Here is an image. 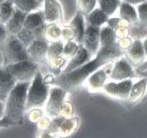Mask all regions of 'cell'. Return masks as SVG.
Instances as JSON below:
<instances>
[{
    "instance_id": "cell-27",
    "label": "cell",
    "mask_w": 147,
    "mask_h": 138,
    "mask_svg": "<svg viewBox=\"0 0 147 138\" xmlns=\"http://www.w3.org/2000/svg\"><path fill=\"white\" fill-rule=\"evenodd\" d=\"M121 2V0H98L97 4L103 12L108 16H111L117 11Z\"/></svg>"
},
{
    "instance_id": "cell-30",
    "label": "cell",
    "mask_w": 147,
    "mask_h": 138,
    "mask_svg": "<svg viewBox=\"0 0 147 138\" xmlns=\"http://www.w3.org/2000/svg\"><path fill=\"white\" fill-rule=\"evenodd\" d=\"M14 11H15V7H14L13 0H6V1L1 2L0 3V12L2 15V23L5 24L13 15Z\"/></svg>"
},
{
    "instance_id": "cell-39",
    "label": "cell",
    "mask_w": 147,
    "mask_h": 138,
    "mask_svg": "<svg viewBox=\"0 0 147 138\" xmlns=\"http://www.w3.org/2000/svg\"><path fill=\"white\" fill-rule=\"evenodd\" d=\"M133 38L131 36H126V37H122V38H117L116 39V44L118 45L120 49L122 51L125 52L127 49L130 48V46L133 43Z\"/></svg>"
},
{
    "instance_id": "cell-10",
    "label": "cell",
    "mask_w": 147,
    "mask_h": 138,
    "mask_svg": "<svg viewBox=\"0 0 147 138\" xmlns=\"http://www.w3.org/2000/svg\"><path fill=\"white\" fill-rule=\"evenodd\" d=\"M49 42L45 39H35L27 47V53L29 59L37 64L46 63L47 64V50Z\"/></svg>"
},
{
    "instance_id": "cell-24",
    "label": "cell",
    "mask_w": 147,
    "mask_h": 138,
    "mask_svg": "<svg viewBox=\"0 0 147 138\" xmlns=\"http://www.w3.org/2000/svg\"><path fill=\"white\" fill-rule=\"evenodd\" d=\"M62 27L59 23H49L46 24L44 32V39L49 43L56 42V41L62 40L61 35Z\"/></svg>"
},
{
    "instance_id": "cell-45",
    "label": "cell",
    "mask_w": 147,
    "mask_h": 138,
    "mask_svg": "<svg viewBox=\"0 0 147 138\" xmlns=\"http://www.w3.org/2000/svg\"><path fill=\"white\" fill-rule=\"evenodd\" d=\"M5 117V102L0 100V119Z\"/></svg>"
},
{
    "instance_id": "cell-13",
    "label": "cell",
    "mask_w": 147,
    "mask_h": 138,
    "mask_svg": "<svg viewBox=\"0 0 147 138\" xmlns=\"http://www.w3.org/2000/svg\"><path fill=\"white\" fill-rule=\"evenodd\" d=\"M126 58L133 66L137 67L146 60V54L144 51L143 42L140 39H135L129 49L125 51Z\"/></svg>"
},
{
    "instance_id": "cell-34",
    "label": "cell",
    "mask_w": 147,
    "mask_h": 138,
    "mask_svg": "<svg viewBox=\"0 0 147 138\" xmlns=\"http://www.w3.org/2000/svg\"><path fill=\"white\" fill-rule=\"evenodd\" d=\"M63 120H64V117H61V116L53 117V118L51 119L50 126L47 129V131H45V133H48L51 137H56L57 132H58V130H59V127Z\"/></svg>"
},
{
    "instance_id": "cell-32",
    "label": "cell",
    "mask_w": 147,
    "mask_h": 138,
    "mask_svg": "<svg viewBox=\"0 0 147 138\" xmlns=\"http://www.w3.org/2000/svg\"><path fill=\"white\" fill-rule=\"evenodd\" d=\"M80 44L77 43L75 40L73 41H67V42L64 43L63 47V52H62V56H64L65 58L70 59L78 52L79 50Z\"/></svg>"
},
{
    "instance_id": "cell-31",
    "label": "cell",
    "mask_w": 147,
    "mask_h": 138,
    "mask_svg": "<svg viewBox=\"0 0 147 138\" xmlns=\"http://www.w3.org/2000/svg\"><path fill=\"white\" fill-rule=\"evenodd\" d=\"M98 0H77L78 12L82 13L84 16H87L90 12L95 9Z\"/></svg>"
},
{
    "instance_id": "cell-42",
    "label": "cell",
    "mask_w": 147,
    "mask_h": 138,
    "mask_svg": "<svg viewBox=\"0 0 147 138\" xmlns=\"http://www.w3.org/2000/svg\"><path fill=\"white\" fill-rule=\"evenodd\" d=\"M8 32L5 28V24L0 23V46L5 42V40L8 37Z\"/></svg>"
},
{
    "instance_id": "cell-12",
    "label": "cell",
    "mask_w": 147,
    "mask_h": 138,
    "mask_svg": "<svg viewBox=\"0 0 147 138\" xmlns=\"http://www.w3.org/2000/svg\"><path fill=\"white\" fill-rule=\"evenodd\" d=\"M43 12H44L46 24H60L63 20L61 4L57 0H44V2H43Z\"/></svg>"
},
{
    "instance_id": "cell-17",
    "label": "cell",
    "mask_w": 147,
    "mask_h": 138,
    "mask_svg": "<svg viewBox=\"0 0 147 138\" xmlns=\"http://www.w3.org/2000/svg\"><path fill=\"white\" fill-rule=\"evenodd\" d=\"M119 17L129 22L130 27H137L139 26L138 13L134 5L126 1H122L119 6Z\"/></svg>"
},
{
    "instance_id": "cell-1",
    "label": "cell",
    "mask_w": 147,
    "mask_h": 138,
    "mask_svg": "<svg viewBox=\"0 0 147 138\" xmlns=\"http://www.w3.org/2000/svg\"><path fill=\"white\" fill-rule=\"evenodd\" d=\"M125 54L124 51L118 47L116 42L105 47H100L96 56L83 64L82 66L67 73H60L56 76V83L67 91L76 89L85 82L89 76L101 67L115 61Z\"/></svg>"
},
{
    "instance_id": "cell-9",
    "label": "cell",
    "mask_w": 147,
    "mask_h": 138,
    "mask_svg": "<svg viewBox=\"0 0 147 138\" xmlns=\"http://www.w3.org/2000/svg\"><path fill=\"white\" fill-rule=\"evenodd\" d=\"M113 66V65H112ZM111 63H108L105 66L101 67L95 72H93L90 76L85 80V83L87 85V88L90 92H98L103 89L109 75H110L111 69Z\"/></svg>"
},
{
    "instance_id": "cell-14",
    "label": "cell",
    "mask_w": 147,
    "mask_h": 138,
    "mask_svg": "<svg viewBox=\"0 0 147 138\" xmlns=\"http://www.w3.org/2000/svg\"><path fill=\"white\" fill-rule=\"evenodd\" d=\"M92 57L93 56L91 55V53L89 52L87 49L82 44H80L78 52L76 53L72 58H70L69 60H68L65 68L63 69V71H62L61 73H67V72H70V71H72V70L82 66V65L85 64L86 62H88L89 60H91Z\"/></svg>"
},
{
    "instance_id": "cell-37",
    "label": "cell",
    "mask_w": 147,
    "mask_h": 138,
    "mask_svg": "<svg viewBox=\"0 0 147 138\" xmlns=\"http://www.w3.org/2000/svg\"><path fill=\"white\" fill-rule=\"evenodd\" d=\"M106 24L110 26V27L112 28L113 30H114L115 28H118V27H129L130 28L129 22H127L126 20L122 19L121 17L109 18Z\"/></svg>"
},
{
    "instance_id": "cell-11",
    "label": "cell",
    "mask_w": 147,
    "mask_h": 138,
    "mask_svg": "<svg viewBox=\"0 0 147 138\" xmlns=\"http://www.w3.org/2000/svg\"><path fill=\"white\" fill-rule=\"evenodd\" d=\"M82 45L91 53L92 56H95L100 49V28L90 25L86 26Z\"/></svg>"
},
{
    "instance_id": "cell-21",
    "label": "cell",
    "mask_w": 147,
    "mask_h": 138,
    "mask_svg": "<svg viewBox=\"0 0 147 138\" xmlns=\"http://www.w3.org/2000/svg\"><path fill=\"white\" fill-rule=\"evenodd\" d=\"M109 16L105 12H103L100 8H95L92 12L85 16V21L87 25L101 28L104 24L107 23Z\"/></svg>"
},
{
    "instance_id": "cell-35",
    "label": "cell",
    "mask_w": 147,
    "mask_h": 138,
    "mask_svg": "<svg viewBox=\"0 0 147 138\" xmlns=\"http://www.w3.org/2000/svg\"><path fill=\"white\" fill-rule=\"evenodd\" d=\"M58 116L64 117V118H69L74 116V105L71 101L65 100L62 106L60 107Z\"/></svg>"
},
{
    "instance_id": "cell-50",
    "label": "cell",
    "mask_w": 147,
    "mask_h": 138,
    "mask_svg": "<svg viewBox=\"0 0 147 138\" xmlns=\"http://www.w3.org/2000/svg\"><path fill=\"white\" fill-rule=\"evenodd\" d=\"M0 23H2V15H1V12H0Z\"/></svg>"
},
{
    "instance_id": "cell-8",
    "label": "cell",
    "mask_w": 147,
    "mask_h": 138,
    "mask_svg": "<svg viewBox=\"0 0 147 138\" xmlns=\"http://www.w3.org/2000/svg\"><path fill=\"white\" fill-rule=\"evenodd\" d=\"M136 76L135 70L133 68V65L129 62L126 57L121 56L114 61L112 69H111L109 79L113 81H121L125 79H133Z\"/></svg>"
},
{
    "instance_id": "cell-36",
    "label": "cell",
    "mask_w": 147,
    "mask_h": 138,
    "mask_svg": "<svg viewBox=\"0 0 147 138\" xmlns=\"http://www.w3.org/2000/svg\"><path fill=\"white\" fill-rule=\"evenodd\" d=\"M27 112H28V114H27L28 120L33 123H36L39 119L42 118L45 115V111H43V109L40 108V107H35V108H32V109H30V110H28Z\"/></svg>"
},
{
    "instance_id": "cell-3",
    "label": "cell",
    "mask_w": 147,
    "mask_h": 138,
    "mask_svg": "<svg viewBox=\"0 0 147 138\" xmlns=\"http://www.w3.org/2000/svg\"><path fill=\"white\" fill-rule=\"evenodd\" d=\"M49 85H47L43 79V75L40 71L36 73L32 81L30 82L27 91V101H26V111L35 107L42 108L47 102L49 96Z\"/></svg>"
},
{
    "instance_id": "cell-41",
    "label": "cell",
    "mask_w": 147,
    "mask_h": 138,
    "mask_svg": "<svg viewBox=\"0 0 147 138\" xmlns=\"http://www.w3.org/2000/svg\"><path fill=\"white\" fill-rule=\"evenodd\" d=\"M116 38H122V37L130 36V28L129 27H118L114 29Z\"/></svg>"
},
{
    "instance_id": "cell-22",
    "label": "cell",
    "mask_w": 147,
    "mask_h": 138,
    "mask_svg": "<svg viewBox=\"0 0 147 138\" xmlns=\"http://www.w3.org/2000/svg\"><path fill=\"white\" fill-rule=\"evenodd\" d=\"M146 90H147V78L142 77L139 81L133 83V85L131 87V91H130L129 99L128 100L131 102L139 101L145 95Z\"/></svg>"
},
{
    "instance_id": "cell-48",
    "label": "cell",
    "mask_w": 147,
    "mask_h": 138,
    "mask_svg": "<svg viewBox=\"0 0 147 138\" xmlns=\"http://www.w3.org/2000/svg\"><path fill=\"white\" fill-rule=\"evenodd\" d=\"M143 47H144V51H145V54H146V58H147V37H145L143 40ZM147 60V59H146Z\"/></svg>"
},
{
    "instance_id": "cell-44",
    "label": "cell",
    "mask_w": 147,
    "mask_h": 138,
    "mask_svg": "<svg viewBox=\"0 0 147 138\" xmlns=\"http://www.w3.org/2000/svg\"><path fill=\"white\" fill-rule=\"evenodd\" d=\"M43 79H44V82L47 84V85H50V84H52L53 82L56 80L54 76H53V74H47L46 76L43 77Z\"/></svg>"
},
{
    "instance_id": "cell-40",
    "label": "cell",
    "mask_w": 147,
    "mask_h": 138,
    "mask_svg": "<svg viewBox=\"0 0 147 138\" xmlns=\"http://www.w3.org/2000/svg\"><path fill=\"white\" fill-rule=\"evenodd\" d=\"M51 119H52V118L48 117L47 115H44V116H43L42 118H40L36 122L37 128H38L40 131H42V132H45V131H47V129H48L49 126H50Z\"/></svg>"
},
{
    "instance_id": "cell-7",
    "label": "cell",
    "mask_w": 147,
    "mask_h": 138,
    "mask_svg": "<svg viewBox=\"0 0 147 138\" xmlns=\"http://www.w3.org/2000/svg\"><path fill=\"white\" fill-rule=\"evenodd\" d=\"M133 85V80L131 78L121 81H110L106 82L103 87V92L111 97L118 98L121 100L129 99L131 87Z\"/></svg>"
},
{
    "instance_id": "cell-23",
    "label": "cell",
    "mask_w": 147,
    "mask_h": 138,
    "mask_svg": "<svg viewBox=\"0 0 147 138\" xmlns=\"http://www.w3.org/2000/svg\"><path fill=\"white\" fill-rule=\"evenodd\" d=\"M14 7L25 13L37 11L43 7V2L39 0H13Z\"/></svg>"
},
{
    "instance_id": "cell-28",
    "label": "cell",
    "mask_w": 147,
    "mask_h": 138,
    "mask_svg": "<svg viewBox=\"0 0 147 138\" xmlns=\"http://www.w3.org/2000/svg\"><path fill=\"white\" fill-rule=\"evenodd\" d=\"M68 60H69V59L65 58V57L61 55V56H58V57H56V58L52 59L51 61H49V62H47V66H48L49 70H50L53 74H55V75L57 76L63 71L64 68H65Z\"/></svg>"
},
{
    "instance_id": "cell-46",
    "label": "cell",
    "mask_w": 147,
    "mask_h": 138,
    "mask_svg": "<svg viewBox=\"0 0 147 138\" xmlns=\"http://www.w3.org/2000/svg\"><path fill=\"white\" fill-rule=\"evenodd\" d=\"M123 1L128 2V3L132 4V5H134V6H137L138 4H140V3H143V2L147 1V0H123Z\"/></svg>"
},
{
    "instance_id": "cell-47",
    "label": "cell",
    "mask_w": 147,
    "mask_h": 138,
    "mask_svg": "<svg viewBox=\"0 0 147 138\" xmlns=\"http://www.w3.org/2000/svg\"><path fill=\"white\" fill-rule=\"evenodd\" d=\"M136 71H143V70H147V60L144 61L142 64H140L139 66L135 67Z\"/></svg>"
},
{
    "instance_id": "cell-16",
    "label": "cell",
    "mask_w": 147,
    "mask_h": 138,
    "mask_svg": "<svg viewBox=\"0 0 147 138\" xmlns=\"http://www.w3.org/2000/svg\"><path fill=\"white\" fill-rule=\"evenodd\" d=\"M26 16H27V13L15 8V11H14L13 15L5 23V28L7 30L8 34H12V35L17 34L24 27V22H25Z\"/></svg>"
},
{
    "instance_id": "cell-52",
    "label": "cell",
    "mask_w": 147,
    "mask_h": 138,
    "mask_svg": "<svg viewBox=\"0 0 147 138\" xmlns=\"http://www.w3.org/2000/svg\"><path fill=\"white\" fill-rule=\"evenodd\" d=\"M39 1H42V2H44V0H39Z\"/></svg>"
},
{
    "instance_id": "cell-18",
    "label": "cell",
    "mask_w": 147,
    "mask_h": 138,
    "mask_svg": "<svg viewBox=\"0 0 147 138\" xmlns=\"http://www.w3.org/2000/svg\"><path fill=\"white\" fill-rule=\"evenodd\" d=\"M78 126H79V118L78 117H69L64 118L61 125L59 127V130L57 132L56 137H69L76 132Z\"/></svg>"
},
{
    "instance_id": "cell-20",
    "label": "cell",
    "mask_w": 147,
    "mask_h": 138,
    "mask_svg": "<svg viewBox=\"0 0 147 138\" xmlns=\"http://www.w3.org/2000/svg\"><path fill=\"white\" fill-rule=\"evenodd\" d=\"M85 16L82 13L77 11L76 15L73 17V19L71 20V22L69 23V25L73 28L74 32H75V41L79 44H82L83 42V37H84V33H85Z\"/></svg>"
},
{
    "instance_id": "cell-6",
    "label": "cell",
    "mask_w": 147,
    "mask_h": 138,
    "mask_svg": "<svg viewBox=\"0 0 147 138\" xmlns=\"http://www.w3.org/2000/svg\"><path fill=\"white\" fill-rule=\"evenodd\" d=\"M68 96V91L60 86L51 87L49 90V96L45 104V115L50 118L58 116L60 107L64 103Z\"/></svg>"
},
{
    "instance_id": "cell-29",
    "label": "cell",
    "mask_w": 147,
    "mask_h": 138,
    "mask_svg": "<svg viewBox=\"0 0 147 138\" xmlns=\"http://www.w3.org/2000/svg\"><path fill=\"white\" fill-rule=\"evenodd\" d=\"M64 41L59 40L56 42L49 43L48 50H47V62L51 61L52 59L56 58L58 56H61L62 52H63V47H64Z\"/></svg>"
},
{
    "instance_id": "cell-38",
    "label": "cell",
    "mask_w": 147,
    "mask_h": 138,
    "mask_svg": "<svg viewBox=\"0 0 147 138\" xmlns=\"http://www.w3.org/2000/svg\"><path fill=\"white\" fill-rule=\"evenodd\" d=\"M61 35H62V40H63L64 42L75 40V32H74L73 28L70 25L62 26Z\"/></svg>"
},
{
    "instance_id": "cell-43",
    "label": "cell",
    "mask_w": 147,
    "mask_h": 138,
    "mask_svg": "<svg viewBox=\"0 0 147 138\" xmlns=\"http://www.w3.org/2000/svg\"><path fill=\"white\" fill-rule=\"evenodd\" d=\"M12 125H13V123H12L10 120H8L6 117L0 119V129L1 128H7V127L12 126Z\"/></svg>"
},
{
    "instance_id": "cell-33",
    "label": "cell",
    "mask_w": 147,
    "mask_h": 138,
    "mask_svg": "<svg viewBox=\"0 0 147 138\" xmlns=\"http://www.w3.org/2000/svg\"><path fill=\"white\" fill-rule=\"evenodd\" d=\"M16 36H17V38L19 39L26 47L29 46L31 43L35 40V36H34L33 31H31V30L27 29V28H25V27L22 28V29L16 34Z\"/></svg>"
},
{
    "instance_id": "cell-51",
    "label": "cell",
    "mask_w": 147,
    "mask_h": 138,
    "mask_svg": "<svg viewBox=\"0 0 147 138\" xmlns=\"http://www.w3.org/2000/svg\"><path fill=\"white\" fill-rule=\"evenodd\" d=\"M3 1H6V0H0V3H1V2H3Z\"/></svg>"
},
{
    "instance_id": "cell-2",
    "label": "cell",
    "mask_w": 147,
    "mask_h": 138,
    "mask_svg": "<svg viewBox=\"0 0 147 138\" xmlns=\"http://www.w3.org/2000/svg\"><path fill=\"white\" fill-rule=\"evenodd\" d=\"M30 82H17L5 101V117L11 121L13 125L23 122Z\"/></svg>"
},
{
    "instance_id": "cell-26",
    "label": "cell",
    "mask_w": 147,
    "mask_h": 138,
    "mask_svg": "<svg viewBox=\"0 0 147 138\" xmlns=\"http://www.w3.org/2000/svg\"><path fill=\"white\" fill-rule=\"evenodd\" d=\"M116 35L109 25H103L100 28V47H105L116 42Z\"/></svg>"
},
{
    "instance_id": "cell-4",
    "label": "cell",
    "mask_w": 147,
    "mask_h": 138,
    "mask_svg": "<svg viewBox=\"0 0 147 138\" xmlns=\"http://www.w3.org/2000/svg\"><path fill=\"white\" fill-rule=\"evenodd\" d=\"M0 50L3 54L4 66L29 59L27 47L17 38L16 35H8L5 42L0 46Z\"/></svg>"
},
{
    "instance_id": "cell-25",
    "label": "cell",
    "mask_w": 147,
    "mask_h": 138,
    "mask_svg": "<svg viewBox=\"0 0 147 138\" xmlns=\"http://www.w3.org/2000/svg\"><path fill=\"white\" fill-rule=\"evenodd\" d=\"M136 10L138 13L139 19V34L140 38L147 35V1L140 3L136 6Z\"/></svg>"
},
{
    "instance_id": "cell-19",
    "label": "cell",
    "mask_w": 147,
    "mask_h": 138,
    "mask_svg": "<svg viewBox=\"0 0 147 138\" xmlns=\"http://www.w3.org/2000/svg\"><path fill=\"white\" fill-rule=\"evenodd\" d=\"M45 24H46V22H45L43 9H39L37 11L27 14L25 18V22H24V27L31 30V31H34Z\"/></svg>"
},
{
    "instance_id": "cell-49",
    "label": "cell",
    "mask_w": 147,
    "mask_h": 138,
    "mask_svg": "<svg viewBox=\"0 0 147 138\" xmlns=\"http://www.w3.org/2000/svg\"><path fill=\"white\" fill-rule=\"evenodd\" d=\"M136 71V70H135ZM138 74H140V75L142 76V77H145L147 78V70H143V71H137Z\"/></svg>"
},
{
    "instance_id": "cell-5",
    "label": "cell",
    "mask_w": 147,
    "mask_h": 138,
    "mask_svg": "<svg viewBox=\"0 0 147 138\" xmlns=\"http://www.w3.org/2000/svg\"><path fill=\"white\" fill-rule=\"evenodd\" d=\"M4 68L17 80V82H26L32 81L34 76L39 71V65L34 61L27 59L5 65Z\"/></svg>"
},
{
    "instance_id": "cell-15",
    "label": "cell",
    "mask_w": 147,
    "mask_h": 138,
    "mask_svg": "<svg viewBox=\"0 0 147 138\" xmlns=\"http://www.w3.org/2000/svg\"><path fill=\"white\" fill-rule=\"evenodd\" d=\"M17 83V80L9 73L4 66H0V100L6 101L8 95Z\"/></svg>"
}]
</instances>
